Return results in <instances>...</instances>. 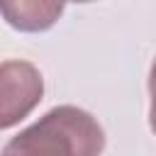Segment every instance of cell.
<instances>
[{
  "mask_svg": "<svg viewBox=\"0 0 156 156\" xmlns=\"http://www.w3.org/2000/svg\"><path fill=\"white\" fill-rule=\"evenodd\" d=\"M102 149L98 119L76 105H58L12 136L0 156H100Z\"/></svg>",
  "mask_w": 156,
  "mask_h": 156,
  "instance_id": "cell-1",
  "label": "cell"
},
{
  "mask_svg": "<svg viewBox=\"0 0 156 156\" xmlns=\"http://www.w3.org/2000/svg\"><path fill=\"white\" fill-rule=\"evenodd\" d=\"M44 95V78L29 61L0 63V129L20 124Z\"/></svg>",
  "mask_w": 156,
  "mask_h": 156,
  "instance_id": "cell-2",
  "label": "cell"
},
{
  "mask_svg": "<svg viewBox=\"0 0 156 156\" xmlns=\"http://www.w3.org/2000/svg\"><path fill=\"white\" fill-rule=\"evenodd\" d=\"M0 12L20 32H44L61 17L63 5L51 0H0Z\"/></svg>",
  "mask_w": 156,
  "mask_h": 156,
  "instance_id": "cell-3",
  "label": "cell"
},
{
  "mask_svg": "<svg viewBox=\"0 0 156 156\" xmlns=\"http://www.w3.org/2000/svg\"><path fill=\"white\" fill-rule=\"evenodd\" d=\"M149 95H151V105H149V124L151 132L156 134V58L151 63V73H149Z\"/></svg>",
  "mask_w": 156,
  "mask_h": 156,
  "instance_id": "cell-4",
  "label": "cell"
}]
</instances>
